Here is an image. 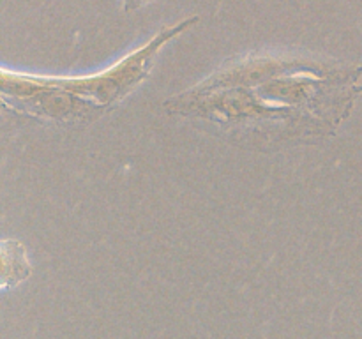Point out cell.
I'll return each mask as SVG.
<instances>
[{
    "mask_svg": "<svg viewBox=\"0 0 362 339\" xmlns=\"http://www.w3.org/2000/svg\"><path fill=\"white\" fill-rule=\"evenodd\" d=\"M2 290L14 288L27 281L32 274V263L28 251L20 240H2Z\"/></svg>",
    "mask_w": 362,
    "mask_h": 339,
    "instance_id": "obj_3",
    "label": "cell"
},
{
    "mask_svg": "<svg viewBox=\"0 0 362 339\" xmlns=\"http://www.w3.org/2000/svg\"><path fill=\"white\" fill-rule=\"evenodd\" d=\"M152 0H122V7H124V13L126 14H131L134 13V11L141 9V7H145L147 4H151Z\"/></svg>",
    "mask_w": 362,
    "mask_h": 339,
    "instance_id": "obj_4",
    "label": "cell"
},
{
    "mask_svg": "<svg viewBox=\"0 0 362 339\" xmlns=\"http://www.w3.org/2000/svg\"><path fill=\"white\" fill-rule=\"evenodd\" d=\"M359 74L303 56H244L165 106L267 141L325 136L349 117Z\"/></svg>",
    "mask_w": 362,
    "mask_h": 339,
    "instance_id": "obj_1",
    "label": "cell"
},
{
    "mask_svg": "<svg viewBox=\"0 0 362 339\" xmlns=\"http://www.w3.org/2000/svg\"><path fill=\"white\" fill-rule=\"evenodd\" d=\"M198 21V16H189L163 27L145 44L87 76H45L4 67L2 105L49 126H87L129 97L147 80L163 48Z\"/></svg>",
    "mask_w": 362,
    "mask_h": 339,
    "instance_id": "obj_2",
    "label": "cell"
}]
</instances>
